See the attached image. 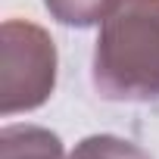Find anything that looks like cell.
Returning <instances> with one entry per match:
<instances>
[{
    "label": "cell",
    "mask_w": 159,
    "mask_h": 159,
    "mask_svg": "<svg viewBox=\"0 0 159 159\" xmlns=\"http://www.w3.org/2000/svg\"><path fill=\"white\" fill-rule=\"evenodd\" d=\"M94 88L106 100H159V0H122L100 25Z\"/></svg>",
    "instance_id": "cell-1"
},
{
    "label": "cell",
    "mask_w": 159,
    "mask_h": 159,
    "mask_svg": "<svg viewBox=\"0 0 159 159\" xmlns=\"http://www.w3.org/2000/svg\"><path fill=\"white\" fill-rule=\"evenodd\" d=\"M56 44L28 22L7 19L0 28V112H31L44 106L56 88Z\"/></svg>",
    "instance_id": "cell-2"
},
{
    "label": "cell",
    "mask_w": 159,
    "mask_h": 159,
    "mask_svg": "<svg viewBox=\"0 0 159 159\" xmlns=\"http://www.w3.org/2000/svg\"><path fill=\"white\" fill-rule=\"evenodd\" d=\"M0 159H66V150L50 128L7 125L0 131Z\"/></svg>",
    "instance_id": "cell-3"
},
{
    "label": "cell",
    "mask_w": 159,
    "mask_h": 159,
    "mask_svg": "<svg viewBox=\"0 0 159 159\" xmlns=\"http://www.w3.org/2000/svg\"><path fill=\"white\" fill-rule=\"evenodd\" d=\"M69 159H153L147 150L137 143L116 137V134H91L84 140H78Z\"/></svg>",
    "instance_id": "cell-4"
}]
</instances>
